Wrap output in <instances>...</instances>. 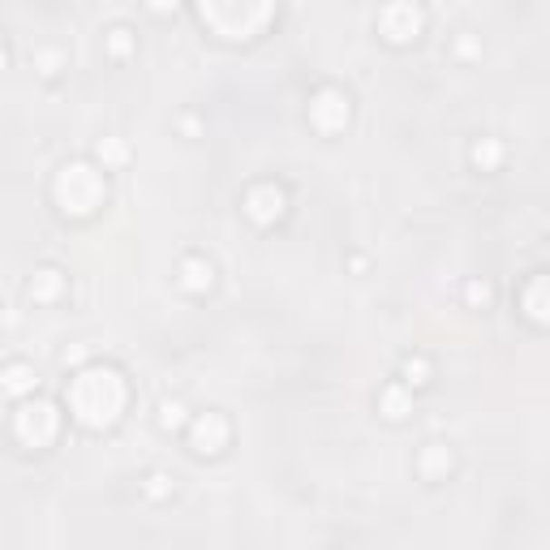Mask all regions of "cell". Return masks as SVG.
<instances>
[{
	"label": "cell",
	"instance_id": "cell-22",
	"mask_svg": "<svg viewBox=\"0 0 550 550\" xmlns=\"http://www.w3.org/2000/svg\"><path fill=\"white\" fill-rule=\"evenodd\" d=\"M56 61H61L56 52H39V65H44V74H56Z\"/></svg>",
	"mask_w": 550,
	"mask_h": 550
},
{
	"label": "cell",
	"instance_id": "cell-17",
	"mask_svg": "<svg viewBox=\"0 0 550 550\" xmlns=\"http://www.w3.org/2000/svg\"><path fill=\"white\" fill-rule=\"evenodd\" d=\"M160 426H163V430H181V426H185V405H181V400H163V405H160Z\"/></svg>",
	"mask_w": 550,
	"mask_h": 550
},
{
	"label": "cell",
	"instance_id": "cell-5",
	"mask_svg": "<svg viewBox=\"0 0 550 550\" xmlns=\"http://www.w3.org/2000/svg\"><path fill=\"white\" fill-rule=\"evenodd\" d=\"M421 26H426V17H421L417 0H391L388 9L378 14V31L391 44H413L421 34Z\"/></svg>",
	"mask_w": 550,
	"mask_h": 550
},
{
	"label": "cell",
	"instance_id": "cell-6",
	"mask_svg": "<svg viewBox=\"0 0 550 550\" xmlns=\"http://www.w3.org/2000/svg\"><path fill=\"white\" fill-rule=\"evenodd\" d=\"M309 121L319 133H340L349 125V95L336 86H323L319 95L309 99Z\"/></svg>",
	"mask_w": 550,
	"mask_h": 550
},
{
	"label": "cell",
	"instance_id": "cell-23",
	"mask_svg": "<svg viewBox=\"0 0 550 550\" xmlns=\"http://www.w3.org/2000/svg\"><path fill=\"white\" fill-rule=\"evenodd\" d=\"M146 5H151L155 14H172V9H177L181 0H146Z\"/></svg>",
	"mask_w": 550,
	"mask_h": 550
},
{
	"label": "cell",
	"instance_id": "cell-2",
	"mask_svg": "<svg viewBox=\"0 0 550 550\" xmlns=\"http://www.w3.org/2000/svg\"><path fill=\"white\" fill-rule=\"evenodd\" d=\"M198 14L224 39H254L271 22L275 0H198Z\"/></svg>",
	"mask_w": 550,
	"mask_h": 550
},
{
	"label": "cell",
	"instance_id": "cell-4",
	"mask_svg": "<svg viewBox=\"0 0 550 550\" xmlns=\"http://www.w3.org/2000/svg\"><path fill=\"white\" fill-rule=\"evenodd\" d=\"M56 430H61V413L48 400H31L14 413V435L22 447H48Z\"/></svg>",
	"mask_w": 550,
	"mask_h": 550
},
{
	"label": "cell",
	"instance_id": "cell-21",
	"mask_svg": "<svg viewBox=\"0 0 550 550\" xmlns=\"http://www.w3.org/2000/svg\"><path fill=\"white\" fill-rule=\"evenodd\" d=\"M465 297H469V306H486V301H490V289L473 280V284H469V292H465Z\"/></svg>",
	"mask_w": 550,
	"mask_h": 550
},
{
	"label": "cell",
	"instance_id": "cell-1",
	"mask_svg": "<svg viewBox=\"0 0 550 550\" xmlns=\"http://www.w3.org/2000/svg\"><path fill=\"white\" fill-rule=\"evenodd\" d=\"M125 378L113 366H86V370L69 383V408L86 430H108L116 426V417L125 413Z\"/></svg>",
	"mask_w": 550,
	"mask_h": 550
},
{
	"label": "cell",
	"instance_id": "cell-18",
	"mask_svg": "<svg viewBox=\"0 0 550 550\" xmlns=\"http://www.w3.org/2000/svg\"><path fill=\"white\" fill-rule=\"evenodd\" d=\"M108 52H113L116 61H125L133 52V34L125 31V26H116V31H108Z\"/></svg>",
	"mask_w": 550,
	"mask_h": 550
},
{
	"label": "cell",
	"instance_id": "cell-9",
	"mask_svg": "<svg viewBox=\"0 0 550 550\" xmlns=\"http://www.w3.org/2000/svg\"><path fill=\"white\" fill-rule=\"evenodd\" d=\"M520 309L534 319L537 327H550V275H534L525 292H520Z\"/></svg>",
	"mask_w": 550,
	"mask_h": 550
},
{
	"label": "cell",
	"instance_id": "cell-13",
	"mask_svg": "<svg viewBox=\"0 0 550 550\" xmlns=\"http://www.w3.org/2000/svg\"><path fill=\"white\" fill-rule=\"evenodd\" d=\"M378 413L391 421L408 417V413H413V396H408L400 383H391V388H383V396H378Z\"/></svg>",
	"mask_w": 550,
	"mask_h": 550
},
{
	"label": "cell",
	"instance_id": "cell-11",
	"mask_svg": "<svg viewBox=\"0 0 550 550\" xmlns=\"http://www.w3.org/2000/svg\"><path fill=\"white\" fill-rule=\"evenodd\" d=\"M417 469H421V477H426V482H435V477H447V473H452V452H447V443H430V447L421 452Z\"/></svg>",
	"mask_w": 550,
	"mask_h": 550
},
{
	"label": "cell",
	"instance_id": "cell-12",
	"mask_svg": "<svg viewBox=\"0 0 550 550\" xmlns=\"http://www.w3.org/2000/svg\"><path fill=\"white\" fill-rule=\"evenodd\" d=\"M181 284L190 292H207L215 284V267L207 259H185L181 262Z\"/></svg>",
	"mask_w": 550,
	"mask_h": 550
},
{
	"label": "cell",
	"instance_id": "cell-20",
	"mask_svg": "<svg viewBox=\"0 0 550 550\" xmlns=\"http://www.w3.org/2000/svg\"><path fill=\"white\" fill-rule=\"evenodd\" d=\"M168 490H172V477H168V473H151V477H146V495H151V499H163Z\"/></svg>",
	"mask_w": 550,
	"mask_h": 550
},
{
	"label": "cell",
	"instance_id": "cell-15",
	"mask_svg": "<svg viewBox=\"0 0 550 550\" xmlns=\"http://www.w3.org/2000/svg\"><path fill=\"white\" fill-rule=\"evenodd\" d=\"M499 160H503L499 138H482V142L473 146V163H477L482 172H490V168H499Z\"/></svg>",
	"mask_w": 550,
	"mask_h": 550
},
{
	"label": "cell",
	"instance_id": "cell-16",
	"mask_svg": "<svg viewBox=\"0 0 550 550\" xmlns=\"http://www.w3.org/2000/svg\"><path fill=\"white\" fill-rule=\"evenodd\" d=\"M99 160L108 163V168H121V163L130 160V146L121 142V138H103L99 142Z\"/></svg>",
	"mask_w": 550,
	"mask_h": 550
},
{
	"label": "cell",
	"instance_id": "cell-19",
	"mask_svg": "<svg viewBox=\"0 0 550 550\" xmlns=\"http://www.w3.org/2000/svg\"><path fill=\"white\" fill-rule=\"evenodd\" d=\"M405 378L413 383V388L430 383V366H426V357H408V361H405Z\"/></svg>",
	"mask_w": 550,
	"mask_h": 550
},
{
	"label": "cell",
	"instance_id": "cell-8",
	"mask_svg": "<svg viewBox=\"0 0 550 550\" xmlns=\"http://www.w3.org/2000/svg\"><path fill=\"white\" fill-rule=\"evenodd\" d=\"M245 215L262 228L275 224V220L284 215V190H275V185H254V190L245 194Z\"/></svg>",
	"mask_w": 550,
	"mask_h": 550
},
{
	"label": "cell",
	"instance_id": "cell-7",
	"mask_svg": "<svg viewBox=\"0 0 550 550\" xmlns=\"http://www.w3.org/2000/svg\"><path fill=\"white\" fill-rule=\"evenodd\" d=\"M228 417L224 413H202V417L190 426V443H194L198 456H220L228 447Z\"/></svg>",
	"mask_w": 550,
	"mask_h": 550
},
{
	"label": "cell",
	"instance_id": "cell-14",
	"mask_svg": "<svg viewBox=\"0 0 550 550\" xmlns=\"http://www.w3.org/2000/svg\"><path fill=\"white\" fill-rule=\"evenodd\" d=\"M34 391V370L26 361H14V366H5V396H26Z\"/></svg>",
	"mask_w": 550,
	"mask_h": 550
},
{
	"label": "cell",
	"instance_id": "cell-3",
	"mask_svg": "<svg viewBox=\"0 0 550 550\" xmlns=\"http://www.w3.org/2000/svg\"><path fill=\"white\" fill-rule=\"evenodd\" d=\"M52 190H56L61 211L74 215V220H82V215H95V211L103 207V198H108V181H103V172H95L91 163H65Z\"/></svg>",
	"mask_w": 550,
	"mask_h": 550
},
{
	"label": "cell",
	"instance_id": "cell-10",
	"mask_svg": "<svg viewBox=\"0 0 550 550\" xmlns=\"http://www.w3.org/2000/svg\"><path fill=\"white\" fill-rule=\"evenodd\" d=\"M65 292V275L56 271V267H39L31 280V301H39V306H48V301H56Z\"/></svg>",
	"mask_w": 550,
	"mask_h": 550
}]
</instances>
